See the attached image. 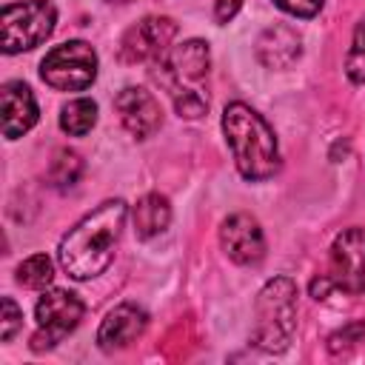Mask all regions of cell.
Instances as JSON below:
<instances>
[{"label": "cell", "instance_id": "cell-1", "mask_svg": "<svg viewBox=\"0 0 365 365\" xmlns=\"http://www.w3.org/2000/svg\"><path fill=\"white\" fill-rule=\"evenodd\" d=\"M125 214L128 208L123 200H106L74 228H68L57 248L63 271L74 279H91L103 274L114 259V245L123 234Z\"/></svg>", "mask_w": 365, "mask_h": 365}, {"label": "cell", "instance_id": "cell-2", "mask_svg": "<svg viewBox=\"0 0 365 365\" xmlns=\"http://www.w3.org/2000/svg\"><path fill=\"white\" fill-rule=\"evenodd\" d=\"M222 134L234 163L245 180H268L279 168V148L271 125L245 103H231L222 111Z\"/></svg>", "mask_w": 365, "mask_h": 365}, {"label": "cell", "instance_id": "cell-3", "mask_svg": "<svg viewBox=\"0 0 365 365\" xmlns=\"http://www.w3.org/2000/svg\"><path fill=\"white\" fill-rule=\"evenodd\" d=\"M211 51L202 40H185L171 46L157 60V83L168 91L174 108L185 120H197L208 111V94L202 91V80L208 77Z\"/></svg>", "mask_w": 365, "mask_h": 365}, {"label": "cell", "instance_id": "cell-4", "mask_svg": "<svg viewBox=\"0 0 365 365\" xmlns=\"http://www.w3.org/2000/svg\"><path fill=\"white\" fill-rule=\"evenodd\" d=\"M254 331L251 342L259 351L279 354L291 345L297 328V285L288 277H274L262 285L254 302Z\"/></svg>", "mask_w": 365, "mask_h": 365}, {"label": "cell", "instance_id": "cell-5", "mask_svg": "<svg viewBox=\"0 0 365 365\" xmlns=\"http://www.w3.org/2000/svg\"><path fill=\"white\" fill-rule=\"evenodd\" d=\"M0 23H3V51L17 54L51 37L57 11L48 0H23V3L3 6Z\"/></svg>", "mask_w": 365, "mask_h": 365}, {"label": "cell", "instance_id": "cell-6", "mask_svg": "<svg viewBox=\"0 0 365 365\" xmlns=\"http://www.w3.org/2000/svg\"><path fill=\"white\" fill-rule=\"evenodd\" d=\"M40 77L57 91H83L97 80V51L86 40L60 43L43 57Z\"/></svg>", "mask_w": 365, "mask_h": 365}, {"label": "cell", "instance_id": "cell-7", "mask_svg": "<svg viewBox=\"0 0 365 365\" xmlns=\"http://www.w3.org/2000/svg\"><path fill=\"white\" fill-rule=\"evenodd\" d=\"M83 299L66 288H48L37 299L34 317H37V336H34V351L57 345L66 334H71L80 319H83Z\"/></svg>", "mask_w": 365, "mask_h": 365}, {"label": "cell", "instance_id": "cell-8", "mask_svg": "<svg viewBox=\"0 0 365 365\" xmlns=\"http://www.w3.org/2000/svg\"><path fill=\"white\" fill-rule=\"evenodd\" d=\"M331 282L348 294L365 288V228L342 231L331 245Z\"/></svg>", "mask_w": 365, "mask_h": 365}, {"label": "cell", "instance_id": "cell-9", "mask_svg": "<svg viewBox=\"0 0 365 365\" xmlns=\"http://www.w3.org/2000/svg\"><path fill=\"white\" fill-rule=\"evenodd\" d=\"M174 37H177V23L171 17H145L123 34L120 57L125 63L160 60L171 48Z\"/></svg>", "mask_w": 365, "mask_h": 365}, {"label": "cell", "instance_id": "cell-10", "mask_svg": "<svg viewBox=\"0 0 365 365\" xmlns=\"http://www.w3.org/2000/svg\"><path fill=\"white\" fill-rule=\"evenodd\" d=\"M220 245L240 265H257L265 257V237L251 214H231L220 225Z\"/></svg>", "mask_w": 365, "mask_h": 365}, {"label": "cell", "instance_id": "cell-11", "mask_svg": "<svg viewBox=\"0 0 365 365\" xmlns=\"http://www.w3.org/2000/svg\"><path fill=\"white\" fill-rule=\"evenodd\" d=\"M114 108L120 114V123L123 128L137 137V140H145L151 137L160 123H163V114H160V103L145 91V88H137V86H128L117 94L114 100Z\"/></svg>", "mask_w": 365, "mask_h": 365}, {"label": "cell", "instance_id": "cell-12", "mask_svg": "<svg viewBox=\"0 0 365 365\" xmlns=\"http://www.w3.org/2000/svg\"><path fill=\"white\" fill-rule=\"evenodd\" d=\"M0 100H3V134H6V140L23 137L37 123V100H34L31 88L20 80H9L0 88Z\"/></svg>", "mask_w": 365, "mask_h": 365}, {"label": "cell", "instance_id": "cell-13", "mask_svg": "<svg viewBox=\"0 0 365 365\" xmlns=\"http://www.w3.org/2000/svg\"><path fill=\"white\" fill-rule=\"evenodd\" d=\"M148 325V317L143 308L131 305V302H123L117 305L114 311L106 314L100 331H97V342L103 351H120V348H128Z\"/></svg>", "mask_w": 365, "mask_h": 365}, {"label": "cell", "instance_id": "cell-14", "mask_svg": "<svg viewBox=\"0 0 365 365\" xmlns=\"http://www.w3.org/2000/svg\"><path fill=\"white\" fill-rule=\"evenodd\" d=\"M302 51V40L288 26H271L257 40V57L268 68H288Z\"/></svg>", "mask_w": 365, "mask_h": 365}, {"label": "cell", "instance_id": "cell-15", "mask_svg": "<svg viewBox=\"0 0 365 365\" xmlns=\"http://www.w3.org/2000/svg\"><path fill=\"white\" fill-rule=\"evenodd\" d=\"M131 220H134V231L140 240H148L160 231L168 228V220H171V205L163 194H145L137 200L134 211H131Z\"/></svg>", "mask_w": 365, "mask_h": 365}, {"label": "cell", "instance_id": "cell-16", "mask_svg": "<svg viewBox=\"0 0 365 365\" xmlns=\"http://www.w3.org/2000/svg\"><path fill=\"white\" fill-rule=\"evenodd\" d=\"M94 123H97V103L88 97H77V100L66 103L60 111V128L71 137L88 134L94 128Z\"/></svg>", "mask_w": 365, "mask_h": 365}, {"label": "cell", "instance_id": "cell-17", "mask_svg": "<svg viewBox=\"0 0 365 365\" xmlns=\"http://www.w3.org/2000/svg\"><path fill=\"white\" fill-rule=\"evenodd\" d=\"M51 279H54V265L46 254H34V257H29L17 265V282L26 285V288L40 291V288L51 285Z\"/></svg>", "mask_w": 365, "mask_h": 365}, {"label": "cell", "instance_id": "cell-18", "mask_svg": "<svg viewBox=\"0 0 365 365\" xmlns=\"http://www.w3.org/2000/svg\"><path fill=\"white\" fill-rule=\"evenodd\" d=\"M80 171H83L80 157H77L74 151H66V148H63V151H57V154H54L51 168H48V177H51V182H54V185L66 188V185H74V182H77Z\"/></svg>", "mask_w": 365, "mask_h": 365}, {"label": "cell", "instance_id": "cell-19", "mask_svg": "<svg viewBox=\"0 0 365 365\" xmlns=\"http://www.w3.org/2000/svg\"><path fill=\"white\" fill-rule=\"evenodd\" d=\"M345 74L354 83H365V17L354 29V40H351V48L345 57Z\"/></svg>", "mask_w": 365, "mask_h": 365}, {"label": "cell", "instance_id": "cell-20", "mask_svg": "<svg viewBox=\"0 0 365 365\" xmlns=\"http://www.w3.org/2000/svg\"><path fill=\"white\" fill-rule=\"evenodd\" d=\"M23 325V311L17 308V302L11 297L3 299V317H0V339L3 342H11V336L20 331Z\"/></svg>", "mask_w": 365, "mask_h": 365}, {"label": "cell", "instance_id": "cell-21", "mask_svg": "<svg viewBox=\"0 0 365 365\" xmlns=\"http://www.w3.org/2000/svg\"><path fill=\"white\" fill-rule=\"evenodd\" d=\"M362 336H365V322H354V325H348L345 331H336V334L331 336V351L339 354V351L351 348L354 342H359Z\"/></svg>", "mask_w": 365, "mask_h": 365}, {"label": "cell", "instance_id": "cell-22", "mask_svg": "<svg viewBox=\"0 0 365 365\" xmlns=\"http://www.w3.org/2000/svg\"><path fill=\"white\" fill-rule=\"evenodd\" d=\"M274 6H279L294 17H314L322 9V0H274Z\"/></svg>", "mask_w": 365, "mask_h": 365}, {"label": "cell", "instance_id": "cell-23", "mask_svg": "<svg viewBox=\"0 0 365 365\" xmlns=\"http://www.w3.org/2000/svg\"><path fill=\"white\" fill-rule=\"evenodd\" d=\"M240 3H242V0H217V3H214V17H217L220 23H228V20L237 14Z\"/></svg>", "mask_w": 365, "mask_h": 365}, {"label": "cell", "instance_id": "cell-24", "mask_svg": "<svg viewBox=\"0 0 365 365\" xmlns=\"http://www.w3.org/2000/svg\"><path fill=\"white\" fill-rule=\"evenodd\" d=\"M331 288H334L331 277H319V279H314V282H311V294H314V299H325Z\"/></svg>", "mask_w": 365, "mask_h": 365}]
</instances>
